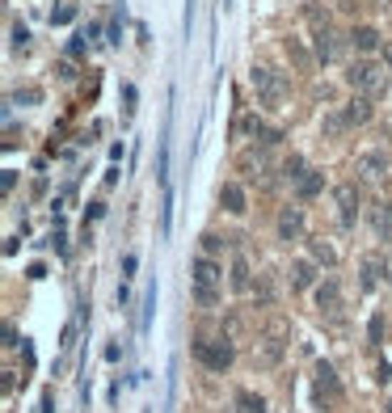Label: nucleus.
<instances>
[{"instance_id":"obj_14","label":"nucleus","mask_w":392,"mask_h":413,"mask_svg":"<svg viewBox=\"0 0 392 413\" xmlns=\"http://www.w3.org/2000/svg\"><path fill=\"white\" fill-rule=\"evenodd\" d=\"M358 173H363V178H380V173H384V156H380V152H363V156H358Z\"/></svg>"},{"instance_id":"obj_20","label":"nucleus","mask_w":392,"mask_h":413,"mask_svg":"<svg viewBox=\"0 0 392 413\" xmlns=\"http://www.w3.org/2000/svg\"><path fill=\"white\" fill-rule=\"evenodd\" d=\"M152 312H156V282L148 287V295H144V321H139V329H148L152 325Z\"/></svg>"},{"instance_id":"obj_33","label":"nucleus","mask_w":392,"mask_h":413,"mask_svg":"<svg viewBox=\"0 0 392 413\" xmlns=\"http://www.w3.org/2000/svg\"><path fill=\"white\" fill-rule=\"evenodd\" d=\"M384 413H392V397H388V409H384Z\"/></svg>"},{"instance_id":"obj_30","label":"nucleus","mask_w":392,"mask_h":413,"mask_svg":"<svg viewBox=\"0 0 392 413\" xmlns=\"http://www.w3.org/2000/svg\"><path fill=\"white\" fill-rule=\"evenodd\" d=\"M30 43V30L26 26H13V46H26Z\"/></svg>"},{"instance_id":"obj_10","label":"nucleus","mask_w":392,"mask_h":413,"mask_svg":"<svg viewBox=\"0 0 392 413\" xmlns=\"http://www.w3.org/2000/svg\"><path fill=\"white\" fill-rule=\"evenodd\" d=\"M321 131H325V139H338L350 131V118L346 110H333V114H325V123H321Z\"/></svg>"},{"instance_id":"obj_3","label":"nucleus","mask_w":392,"mask_h":413,"mask_svg":"<svg viewBox=\"0 0 392 413\" xmlns=\"http://www.w3.org/2000/svg\"><path fill=\"white\" fill-rule=\"evenodd\" d=\"M249 81H253V89L261 93V101H266V106H278V101H283V89H287V85H283L270 68H253V72H249Z\"/></svg>"},{"instance_id":"obj_18","label":"nucleus","mask_w":392,"mask_h":413,"mask_svg":"<svg viewBox=\"0 0 392 413\" xmlns=\"http://www.w3.org/2000/svg\"><path fill=\"white\" fill-rule=\"evenodd\" d=\"M232 291H249V262L245 258L232 262Z\"/></svg>"},{"instance_id":"obj_28","label":"nucleus","mask_w":392,"mask_h":413,"mask_svg":"<svg viewBox=\"0 0 392 413\" xmlns=\"http://www.w3.org/2000/svg\"><path fill=\"white\" fill-rule=\"evenodd\" d=\"M203 249H207V253H219V249H223V240H219L216 232H207V236H203Z\"/></svg>"},{"instance_id":"obj_17","label":"nucleus","mask_w":392,"mask_h":413,"mask_svg":"<svg viewBox=\"0 0 392 413\" xmlns=\"http://www.w3.org/2000/svg\"><path fill=\"white\" fill-rule=\"evenodd\" d=\"M371 224H376V232H380V236H388V232H392L388 203H376V207H371Z\"/></svg>"},{"instance_id":"obj_22","label":"nucleus","mask_w":392,"mask_h":413,"mask_svg":"<svg viewBox=\"0 0 392 413\" xmlns=\"http://www.w3.org/2000/svg\"><path fill=\"white\" fill-rule=\"evenodd\" d=\"M312 258H316V262H325V266H333V262H338V253H333L325 240H312Z\"/></svg>"},{"instance_id":"obj_15","label":"nucleus","mask_w":392,"mask_h":413,"mask_svg":"<svg viewBox=\"0 0 392 413\" xmlns=\"http://www.w3.org/2000/svg\"><path fill=\"white\" fill-rule=\"evenodd\" d=\"M350 43L358 46V51H376V46H380V34H376L371 26H358V30L350 34Z\"/></svg>"},{"instance_id":"obj_25","label":"nucleus","mask_w":392,"mask_h":413,"mask_svg":"<svg viewBox=\"0 0 392 413\" xmlns=\"http://www.w3.org/2000/svg\"><path fill=\"white\" fill-rule=\"evenodd\" d=\"M283 173H287V178H291V182H300V178H304L308 169H304V160H300V156H291V160H287V165H283Z\"/></svg>"},{"instance_id":"obj_7","label":"nucleus","mask_w":392,"mask_h":413,"mask_svg":"<svg viewBox=\"0 0 392 413\" xmlns=\"http://www.w3.org/2000/svg\"><path fill=\"white\" fill-rule=\"evenodd\" d=\"M219 207H223L228 215H245V211H249V207H245V185L223 182L219 185Z\"/></svg>"},{"instance_id":"obj_6","label":"nucleus","mask_w":392,"mask_h":413,"mask_svg":"<svg viewBox=\"0 0 392 413\" xmlns=\"http://www.w3.org/2000/svg\"><path fill=\"white\" fill-rule=\"evenodd\" d=\"M304 232V211L300 207H283L278 211V240H300Z\"/></svg>"},{"instance_id":"obj_9","label":"nucleus","mask_w":392,"mask_h":413,"mask_svg":"<svg viewBox=\"0 0 392 413\" xmlns=\"http://www.w3.org/2000/svg\"><path fill=\"white\" fill-rule=\"evenodd\" d=\"M321 190H325V173H316V169H308L304 178H300V182H296V194H300V198H316V194H321Z\"/></svg>"},{"instance_id":"obj_23","label":"nucleus","mask_w":392,"mask_h":413,"mask_svg":"<svg viewBox=\"0 0 392 413\" xmlns=\"http://www.w3.org/2000/svg\"><path fill=\"white\" fill-rule=\"evenodd\" d=\"M194 300H198L203 308H216V304H219V291H211V287H194Z\"/></svg>"},{"instance_id":"obj_26","label":"nucleus","mask_w":392,"mask_h":413,"mask_svg":"<svg viewBox=\"0 0 392 413\" xmlns=\"http://www.w3.org/2000/svg\"><path fill=\"white\" fill-rule=\"evenodd\" d=\"M278 350H283V342L266 337V346H261V359H266V363H274V359H278Z\"/></svg>"},{"instance_id":"obj_27","label":"nucleus","mask_w":392,"mask_h":413,"mask_svg":"<svg viewBox=\"0 0 392 413\" xmlns=\"http://www.w3.org/2000/svg\"><path fill=\"white\" fill-rule=\"evenodd\" d=\"M241 405H245V413H266V405H261V397H249V392L241 397Z\"/></svg>"},{"instance_id":"obj_5","label":"nucleus","mask_w":392,"mask_h":413,"mask_svg":"<svg viewBox=\"0 0 392 413\" xmlns=\"http://www.w3.org/2000/svg\"><path fill=\"white\" fill-rule=\"evenodd\" d=\"M333 198H338V215H342V224L350 228V224L358 220V203H363V198H358V185L342 182L338 190H333Z\"/></svg>"},{"instance_id":"obj_1","label":"nucleus","mask_w":392,"mask_h":413,"mask_svg":"<svg viewBox=\"0 0 392 413\" xmlns=\"http://www.w3.org/2000/svg\"><path fill=\"white\" fill-rule=\"evenodd\" d=\"M346 81H350V89L358 93V97H380V93L388 89V72H384L380 63H371V59L350 63Z\"/></svg>"},{"instance_id":"obj_13","label":"nucleus","mask_w":392,"mask_h":413,"mask_svg":"<svg viewBox=\"0 0 392 413\" xmlns=\"http://www.w3.org/2000/svg\"><path fill=\"white\" fill-rule=\"evenodd\" d=\"M346 118H350V127L367 123V118H371V97H354V101L346 106Z\"/></svg>"},{"instance_id":"obj_11","label":"nucleus","mask_w":392,"mask_h":413,"mask_svg":"<svg viewBox=\"0 0 392 413\" xmlns=\"http://www.w3.org/2000/svg\"><path fill=\"white\" fill-rule=\"evenodd\" d=\"M380 275H384V258H376V253H371V258H363V282H358V287H363V291H371V287L380 282Z\"/></svg>"},{"instance_id":"obj_31","label":"nucleus","mask_w":392,"mask_h":413,"mask_svg":"<svg viewBox=\"0 0 392 413\" xmlns=\"http://www.w3.org/2000/svg\"><path fill=\"white\" fill-rule=\"evenodd\" d=\"M123 101H127L123 110H127V114H135V85H123Z\"/></svg>"},{"instance_id":"obj_12","label":"nucleus","mask_w":392,"mask_h":413,"mask_svg":"<svg viewBox=\"0 0 392 413\" xmlns=\"http://www.w3.org/2000/svg\"><path fill=\"white\" fill-rule=\"evenodd\" d=\"M316 392H321V397H338V371L329 367V363L316 367Z\"/></svg>"},{"instance_id":"obj_16","label":"nucleus","mask_w":392,"mask_h":413,"mask_svg":"<svg viewBox=\"0 0 392 413\" xmlns=\"http://www.w3.org/2000/svg\"><path fill=\"white\" fill-rule=\"evenodd\" d=\"M312 275H316V270H312V262H296V266H291V287H296V291L312 287Z\"/></svg>"},{"instance_id":"obj_2","label":"nucleus","mask_w":392,"mask_h":413,"mask_svg":"<svg viewBox=\"0 0 392 413\" xmlns=\"http://www.w3.org/2000/svg\"><path fill=\"white\" fill-rule=\"evenodd\" d=\"M194 359H198L207 371L232 367V342H223V337H203V342H194Z\"/></svg>"},{"instance_id":"obj_19","label":"nucleus","mask_w":392,"mask_h":413,"mask_svg":"<svg viewBox=\"0 0 392 413\" xmlns=\"http://www.w3.org/2000/svg\"><path fill=\"white\" fill-rule=\"evenodd\" d=\"M333 51H338V43H333V34L329 30H316V59H333Z\"/></svg>"},{"instance_id":"obj_32","label":"nucleus","mask_w":392,"mask_h":413,"mask_svg":"<svg viewBox=\"0 0 392 413\" xmlns=\"http://www.w3.org/2000/svg\"><path fill=\"white\" fill-rule=\"evenodd\" d=\"M388 68H392V46H388Z\"/></svg>"},{"instance_id":"obj_8","label":"nucleus","mask_w":392,"mask_h":413,"mask_svg":"<svg viewBox=\"0 0 392 413\" xmlns=\"http://www.w3.org/2000/svg\"><path fill=\"white\" fill-rule=\"evenodd\" d=\"M316 308H321V312H338V308H342V287H338L333 278H325V282L316 287Z\"/></svg>"},{"instance_id":"obj_29","label":"nucleus","mask_w":392,"mask_h":413,"mask_svg":"<svg viewBox=\"0 0 392 413\" xmlns=\"http://www.w3.org/2000/svg\"><path fill=\"white\" fill-rule=\"evenodd\" d=\"M135 266H139V258H135V253H127V258H123V282L135 275Z\"/></svg>"},{"instance_id":"obj_24","label":"nucleus","mask_w":392,"mask_h":413,"mask_svg":"<svg viewBox=\"0 0 392 413\" xmlns=\"http://www.w3.org/2000/svg\"><path fill=\"white\" fill-rule=\"evenodd\" d=\"M367 337H371V342H384V312H376V317L367 321Z\"/></svg>"},{"instance_id":"obj_21","label":"nucleus","mask_w":392,"mask_h":413,"mask_svg":"<svg viewBox=\"0 0 392 413\" xmlns=\"http://www.w3.org/2000/svg\"><path fill=\"white\" fill-rule=\"evenodd\" d=\"M76 17V4H59V9H51V26H68Z\"/></svg>"},{"instance_id":"obj_4","label":"nucleus","mask_w":392,"mask_h":413,"mask_svg":"<svg viewBox=\"0 0 392 413\" xmlns=\"http://www.w3.org/2000/svg\"><path fill=\"white\" fill-rule=\"evenodd\" d=\"M190 275H194V287H211V291H219V282H223V266H219L211 253H203V258H194Z\"/></svg>"}]
</instances>
